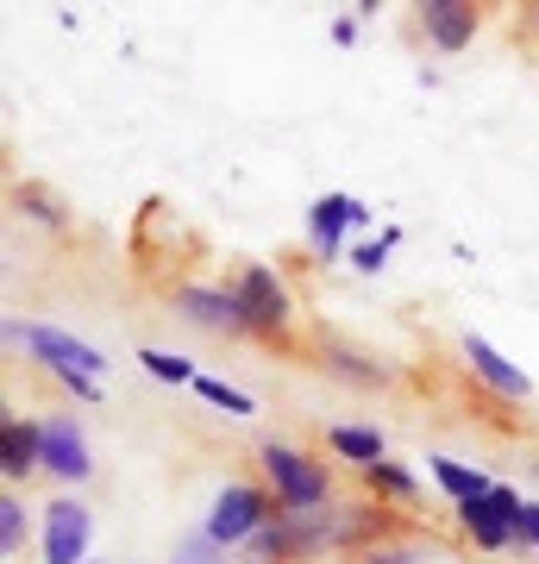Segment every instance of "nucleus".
I'll use <instances>...</instances> for the list:
<instances>
[{"instance_id":"f257e3e1","label":"nucleus","mask_w":539,"mask_h":564,"mask_svg":"<svg viewBox=\"0 0 539 564\" xmlns=\"http://www.w3.org/2000/svg\"><path fill=\"white\" fill-rule=\"evenodd\" d=\"M263 477L277 484V502L289 508V514H314V508H326V464H314L308 452H295V445H263Z\"/></svg>"},{"instance_id":"f03ea898","label":"nucleus","mask_w":539,"mask_h":564,"mask_svg":"<svg viewBox=\"0 0 539 564\" xmlns=\"http://www.w3.org/2000/svg\"><path fill=\"white\" fill-rule=\"evenodd\" d=\"M263 527H270V502H263V489L251 484H226L220 496H214V508H207V521H201V533L214 545H245V540H258Z\"/></svg>"},{"instance_id":"7ed1b4c3","label":"nucleus","mask_w":539,"mask_h":564,"mask_svg":"<svg viewBox=\"0 0 539 564\" xmlns=\"http://www.w3.org/2000/svg\"><path fill=\"white\" fill-rule=\"evenodd\" d=\"M7 339L25 345V351H32L44 370H57V377H95L100 383V370H107V358H100L95 345L69 339V333H57V326H7Z\"/></svg>"},{"instance_id":"20e7f679","label":"nucleus","mask_w":539,"mask_h":564,"mask_svg":"<svg viewBox=\"0 0 539 564\" xmlns=\"http://www.w3.org/2000/svg\"><path fill=\"white\" fill-rule=\"evenodd\" d=\"M520 496L508 484H496L489 496H477V502H459V521H464V533L483 545V552H502L508 540H520Z\"/></svg>"},{"instance_id":"39448f33","label":"nucleus","mask_w":539,"mask_h":564,"mask_svg":"<svg viewBox=\"0 0 539 564\" xmlns=\"http://www.w3.org/2000/svg\"><path fill=\"white\" fill-rule=\"evenodd\" d=\"M233 295H239L245 333H282V326H289V289H282L263 263H251V270L233 282Z\"/></svg>"},{"instance_id":"423d86ee","label":"nucleus","mask_w":539,"mask_h":564,"mask_svg":"<svg viewBox=\"0 0 539 564\" xmlns=\"http://www.w3.org/2000/svg\"><path fill=\"white\" fill-rule=\"evenodd\" d=\"M88 540H95V514L82 502H51L44 508V564H88Z\"/></svg>"},{"instance_id":"0eeeda50","label":"nucleus","mask_w":539,"mask_h":564,"mask_svg":"<svg viewBox=\"0 0 539 564\" xmlns=\"http://www.w3.org/2000/svg\"><path fill=\"white\" fill-rule=\"evenodd\" d=\"M44 470L63 477V484H82L95 464H88V440H82L76 414H51L44 421Z\"/></svg>"},{"instance_id":"6e6552de","label":"nucleus","mask_w":539,"mask_h":564,"mask_svg":"<svg viewBox=\"0 0 539 564\" xmlns=\"http://www.w3.org/2000/svg\"><path fill=\"white\" fill-rule=\"evenodd\" d=\"M370 214H364V202H352V195H320L314 214H308V239H314L320 258H333L345 239V226H364Z\"/></svg>"},{"instance_id":"1a4fd4ad","label":"nucleus","mask_w":539,"mask_h":564,"mask_svg":"<svg viewBox=\"0 0 539 564\" xmlns=\"http://www.w3.org/2000/svg\"><path fill=\"white\" fill-rule=\"evenodd\" d=\"M420 25H427V39L440 44V51H464V44L477 39V7H464V0H427Z\"/></svg>"},{"instance_id":"9d476101","label":"nucleus","mask_w":539,"mask_h":564,"mask_svg":"<svg viewBox=\"0 0 539 564\" xmlns=\"http://www.w3.org/2000/svg\"><path fill=\"white\" fill-rule=\"evenodd\" d=\"M464 358H471V370H477V377H483L489 389H496V395H508V402H520V395L533 389V383H527V370H515V364L502 358V351H496L489 339H477V333L464 339Z\"/></svg>"},{"instance_id":"9b49d317","label":"nucleus","mask_w":539,"mask_h":564,"mask_svg":"<svg viewBox=\"0 0 539 564\" xmlns=\"http://www.w3.org/2000/svg\"><path fill=\"white\" fill-rule=\"evenodd\" d=\"M0 470H7V477L44 470V421H7L0 426Z\"/></svg>"},{"instance_id":"f8f14e48","label":"nucleus","mask_w":539,"mask_h":564,"mask_svg":"<svg viewBox=\"0 0 539 564\" xmlns=\"http://www.w3.org/2000/svg\"><path fill=\"white\" fill-rule=\"evenodd\" d=\"M176 307L188 314V321H201V326H245L233 289H176Z\"/></svg>"},{"instance_id":"ddd939ff","label":"nucleus","mask_w":539,"mask_h":564,"mask_svg":"<svg viewBox=\"0 0 539 564\" xmlns=\"http://www.w3.org/2000/svg\"><path fill=\"white\" fill-rule=\"evenodd\" d=\"M433 477H440L459 502H477V496H489V489H496L483 470H471V464H459V458H433Z\"/></svg>"},{"instance_id":"4468645a","label":"nucleus","mask_w":539,"mask_h":564,"mask_svg":"<svg viewBox=\"0 0 539 564\" xmlns=\"http://www.w3.org/2000/svg\"><path fill=\"white\" fill-rule=\"evenodd\" d=\"M326 445H333L339 458H352V464H377L382 458V433H370V426H333Z\"/></svg>"},{"instance_id":"2eb2a0df","label":"nucleus","mask_w":539,"mask_h":564,"mask_svg":"<svg viewBox=\"0 0 539 564\" xmlns=\"http://www.w3.org/2000/svg\"><path fill=\"white\" fill-rule=\"evenodd\" d=\"M139 364L151 370V377H158V383H195V364L176 358V351H158V345H144Z\"/></svg>"},{"instance_id":"dca6fc26","label":"nucleus","mask_w":539,"mask_h":564,"mask_svg":"<svg viewBox=\"0 0 539 564\" xmlns=\"http://www.w3.org/2000/svg\"><path fill=\"white\" fill-rule=\"evenodd\" d=\"M364 484L370 489H389V496H414V470H401V464H389V458H377V464H364Z\"/></svg>"},{"instance_id":"f3484780","label":"nucleus","mask_w":539,"mask_h":564,"mask_svg":"<svg viewBox=\"0 0 539 564\" xmlns=\"http://www.w3.org/2000/svg\"><path fill=\"white\" fill-rule=\"evenodd\" d=\"M195 395L201 402H214V408H226V414H251V395L233 389V383H220V377H195Z\"/></svg>"},{"instance_id":"a211bd4d","label":"nucleus","mask_w":539,"mask_h":564,"mask_svg":"<svg viewBox=\"0 0 539 564\" xmlns=\"http://www.w3.org/2000/svg\"><path fill=\"white\" fill-rule=\"evenodd\" d=\"M25 545V508H20V496H0V552L13 558Z\"/></svg>"},{"instance_id":"6ab92c4d","label":"nucleus","mask_w":539,"mask_h":564,"mask_svg":"<svg viewBox=\"0 0 539 564\" xmlns=\"http://www.w3.org/2000/svg\"><path fill=\"white\" fill-rule=\"evenodd\" d=\"M170 564H233V558H226V545H214L207 533H188V540L170 552Z\"/></svg>"},{"instance_id":"aec40b11","label":"nucleus","mask_w":539,"mask_h":564,"mask_svg":"<svg viewBox=\"0 0 539 564\" xmlns=\"http://www.w3.org/2000/svg\"><path fill=\"white\" fill-rule=\"evenodd\" d=\"M389 245H396V232H382L377 245H358V251H352V263H358V270H382V263H389Z\"/></svg>"},{"instance_id":"412c9836","label":"nucleus","mask_w":539,"mask_h":564,"mask_svg":"<svg viewBox=\"0 0 539 564\" xmlns=\"http://www.w3.org/2000/svg\"><path fill=\"white\" fill-rule=\"evenodd\" d=\"M520 540H527V545H539V502H527V508H520Z\"/></svg>"},{"instance_id":"4be33fe9","label":"nucleus","mask_w":539,"mask_h":564,"mask_svg":"<svg viewBox=\"0 0 539 564\" xmlns=\"http://www.w3.org/2000/svg\"><path fill=\"white\" fill-rule=\"evenodd\" d=\"M370 564H414L408 552H370Z\"/></svg>"},{"instance_id":"5701e85b","label":"nucleus","mask_w":539,"mask_h":564,"mask_svg":"<svg viewBox=\"0 0 539 564\" xmlns=\"http://www.w3.org/2000/svg\"><path fill=\"white\" fill-rule=\"evenodd\" d=\"M533 25H539V7H533Z\"/></svg>"}]
</instances>
